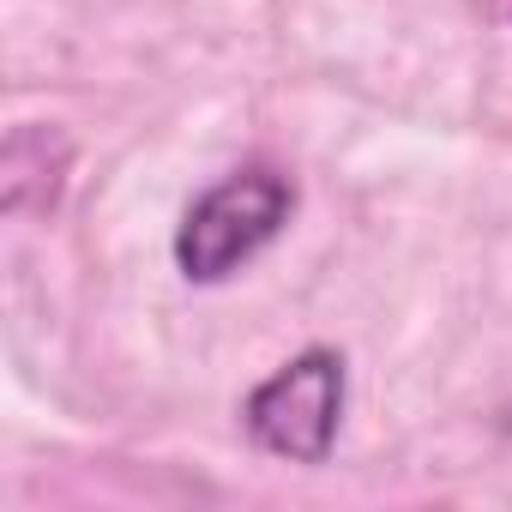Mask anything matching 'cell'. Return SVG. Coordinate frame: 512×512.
<instances>
[{
  "label": "cell",
  "instance_id": "obj_4",
  "mask_svg": "<svg viewBox=\"0 0 512 512\" xmlns=\"http://www.w3.org/2000/svg\"><path fill=\"white\" fill-rule=\"evenodd\" d=\"M470 7H476L488 25H512V0H470Z\"/></svg>",
  "mask_w": 512,
  "mask_h": 512
},
{
  "label": "cell",
  "instance_id": "obj_1",
  "mask_svg": "<svg viewBox=\"0 0 512 512\" xmlns=\"http://www.w3.org/2000/svg\"><path fill=\"white\" fill-rule=\"evenodd\" d=\"M290 217H296V181L284 169H266V163L235 169L181 211L175 266L187 284H223L247 260H260Z\"/></svg>",
  "mask_w": 512,
  "mask_h": 512
},
{
  "label": "cell",
  "instance_id": "obj_2",
  "mask_svg": "<svg viewBox=\"0 0 512 512\" xmlns=\"http://www.w3.org/2000/svg\"><path fill=\"white\" fill-rule=\"evenodd\" d=\"M344 356L314 344L296 362H284L278 374H266L241 404V428L247 440L284 458V464H326L338 446V422H344Z\"/></svg>",
  "mask_w": 512,
  "mask_h": 512
},
{
  "label": "cell",
  "instance_id": "obj_3",
  "mask_svg": "<svg viewBox=\"0 0 512 512\" xmlns=\"http://www.w3.org/2000/svg\"><path fill=\"white\" fill-rule=\"evenodd\" d=\"M67 169H73V139L61 127L25 121L0 145V205L7 217H43L61 205L67 193Z\"/></svg>",
  "mask_w": 512,
  "mask_h": 512
}]
</instances>
